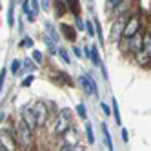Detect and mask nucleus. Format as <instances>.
I'll list each match as a JSON object with an SVG mask.
<instances>
[{
    "label": "nucleus",
    "instance_id": "obj_1",
    "mask_svg": "<svg viewBox=\"0 0 151 151\" xmlns=\"http://www.w3.org/2000/svg\"><path fill=\"white\" fill-rule=\"evenodd\" d=\"M33 135L35 131L31 129L22 118H18L17 124H15V140H17V146H22V147H27L33 142Z\"/></svg>",
    "mask_w": 151,
    "mask_h": 151
},
{
    "label": "nucleus",
    "instance_id": "obj_2",
    "mask_svg": "<svg viewBox=\"0 0 151 151\" xmlns=\"http://www.w3.org/2000/svg\"><path fill=\"white\" fill-rule=\"evenodd\" d=\"M71 116H73V111L69 107H62L57 113V122H55V133L58 137H62V133L71 126Z\"/></svg>",
    "mask_w": 151,
    "mask_h": 151
},
{
    "label": "nucleus",
    "instance_id": "obj_3",
    "mask_svg": "<svg viewBox=\"0 0 151 151\" xmlns=\"http://www.w3.org/2000/svg\"><path fill=\"white\" fill-rule=\"evenodd\" d=\"M131 13H122V15H116V20L113 22V27H111V42H116L122 38V31H124V26L127 22V18Z\"/></svg>",
    "mask_w": 151,
    "mask_h": 151
},
{
    "label": "nucleus",
    "instance_id": "obj_4",
    "mask_svg": "<svg viewBox=\"0 0 151 151\" xmlns=\"http://www.w3.org/2000/svg\"><path fill=\"white\" fill-rule=\"evenodd\" d=\"M138 31H140V17L138 15H129L127 22L124 26V31H122V38L129 40L133 35H137Z\"/></svg>",
    "mask_w": 151,
    "mask_h": 151
},
{
    "label": "nucleus",
    "instance_id": "obj_5",
    "mask_svg": "<svg viewBox=\"0 0 151 151\" xmlns=\"http://www.w3.org/2000/svg\"><path fill=\"white\" fill-rule=\"evenodd\" d=\"M20 118L33 129V131H37V115H35V109H33V104H24L22 107H20Z\"/></svg>",
    "mask_w": 151,
    "mask_h": 151
},
{
    "label": "nucleus",
    "instance_id": "obj_6",
    "mask_svg": "<svg viewBox=\"0 0 151 151\" xmlns=\"http://www.w3.org/2000/svg\"><path fill=\"white\" fill-rule=\"evenodd\" d=\"M33 109H35V115H37V127H44L47 118H49V109H47V104L46 102H33Z\"/></svg>",
    "mask_w": 151,
    "mask_h": 151
},
{
    "label": "nucleus",
    "instance_id": "obj_7",
    "mask_svg": "<svg viewBox=\"0 0 151 151\" xmlns=\"http://www.w3.org/2000/svg\"><path fill=\"white\" fill-rule=\"evenodd\" d=\"M0 149L4 151H13L17 149V140H15V135L7 129H2L0 131Z\"/></svg>",
    "mask_w": 151,
    "mask_h": 151
},
{
    "label": "nucleus",
    "instance_id": "obj_8",
    "mask_svg": "<svg viewBox=\"0 0 151 151\" xmlns=\"http://www.w3.org/2000/svg\"><path fill=\"white\" fill-rule=\"evenodd\" d=\"M60 35L66 38L69 44H73V42L77 40V29H75V26H71V24L62 22L60 24Z\"/></svg>",
    "mask_w": 151,
    "mask_h": 151
},
{
    "label": "nucleus",
    "instance_id": "obj_9",
    "mask_svg": "<svg viewBox=\"0 0 151 151\" xmlns=\"http://www.w3.org/2000/svg\"><path fill=\"white\" fill-rule=\"evenodd\" d=\"M127 51L133 53V55L138 53V51H142V31H138L137 35H133L127 40Z\"/></svg>",
    "mask_w": 151,
    "mask_h": 151
},
{
    "label": "nucleus",
    "instance_id": "obj_10",
    "mask_svg": "<svg viewBox=\"0 0 151 151\" xmlns=\"http://www.w3.org/2000/svg\"><path fill=\"white\" fill-rule=\"evenodd\" d=\"M62 140H64V142L62 144H68V146H75V144H78V135H77V129H75V127H68L66 129V131H64L62 133Z\"/></svg>",
    "mask_w": 151,
    "mask_h": 151
},
{
    "label": "nucleus",
    "instance_id": "obj_11",
    "mask_svg": "<svg viewBox=\"0 0 151 151\" xmlns=\"http://www.w3.org/2000/svg\"><path fill=\"white\" fill-rule=\"evenodd\" d=\"M42 42H44V46H46V49H47V53H49V55L51 57H57V53H58V46L60 44H57V42L55 40H53L49 35H42Z\"/></svg>",
    "mask_w": 151,
    "mask_h": 151
},
{
    "label": "nucleus",
    "instance_id": "obj_12",
    "mask_svg": "<svg viewBox=\"0 0 151 151\" xmlns=\"http://www.w3.org/2000/svg\"><path fill=\"white\" fill-rule=\"evenodd\" d=\"M44 29H46V35H49L57 44H60V33H58V29L55 27V24H53L51 20H44Z\"/></svg>",
    "mask_w": 151,
    "mask_h": 151
},
{
    "label": "nucleus",
    "instance_id": "obj_13",
    "mask_svg": "<svg viewBox=\"0 0 151 151\" xmlns=\"http://www.w3.org/2000/svg\"><path fill=\"white\" fill-rule=\"evenodd\" d=\"M51 7H55V15H57V18L64 17V15H66V11H68L66 0H53V2H51Z\"/></svg>",
    "mask_w": 151,
    "mask_h": 151
},
{
    "label": "nucleus",
    "instance_id": "obj_14",
    "mask_svg": "<svg viewBox=\"0 0 151 151\" xmlns=\"http://www.w3.org/2000/svg\"><path fill=\"white\" fill-rule=\"evenodd\" d=\"M100 129H102V135H104V144H106V147L109 149V151H113L115 146H113V140H111V133H109V129H107V124L106 122H100Z\"/></svg>",
    "mask_w": 151,
    "mask_h": 151
},
{
    "label": "nucleus",
    "instance_id": "obj_15",
    "mask_svg": "<svg viewBox=\"0 0 151 151\" xmlns=\"http://www.w3.org/2000/svg\"><path fill=\"white\" fill-rule=\"evenodd\" d=\"M111 115H113V120L116 126H122V116H120V109H118V102H116V96L111 99Z\"/></svg>",
    "mask_w": 151,
    "mask_h": 151
},
{
    "label": "nucleus",
    "instance_id": "obj_16",
    "mask_svg": "<svg viewBox=\"0 0 151 151\" xmlns=\"http://www.w3.org/2000/svg\"><path fill=\"white\" fill-rule=\"evenodd\" d=\"M142 51L151 58V31H144L142 33Z\"/></svg>",
    "mask_w": 151,
    "mask_h": 151
},
{
    "label": "nucleus",
    "instance_id": "obj_17",
    "mask_svg": "<svg viewBox=\"0 0 151 151\" xmlns=\"http://www.w3.org/2000/svg\"><path fill=\"white\" fill-rule=\"evenodd\" d=\"M22 68H24L26 73H35L38 69V64L31 58V57H27V58H22Z\"/></svg>",
    "mask_w": 151,
    "mask_h": 151
},
{
    "label": "nucleus",
    "instance_id": "obj_18",
    "mask_svg": "<svg viewBox=\"0 0 151 151\" xmlns=\"http://www.w3.org/2000/svg\"><path fill=\"white\" fill-rule=\"evenodd\" d=\"M15 0H11V4H9V7H7V17H6V20H7V27L9 29H13L15 27Z\"/></svg>",
    "mask_w": 151,
    "mask_h": 151
},
{
    "label": "nucleus",
    "instance_id": "obj_19",
    "mask_svg": "<svg viewBox=\"0 0 151 151\" xmlns=\"http://www.w3.org/2000/svg\"><path fill=\"white\" fill-rule=\"evenodd\" d=\"M57 77H58V80H60L62 84L69 86V88H73V86H75V80L69 77V73H68V71H62V69H58V71H57Z\"/></svg>",
    "mask_w": 151,
    "mask_h": 151
},
{
    "label": "nucleus",
    "instance_id": "obj_20",
    "mask_svg": "<svg viewBox=\"0 0 151 151\" xmlns=\"http://www.w3.org/2000/svg\"><path fill=\"white\" fill-rule=\"evenodd\" d=\"M89 60L93 62V66L99 68L100 64H102V58H100V51H99V46H91V55H89Z\"/></svg>",
    "mask_w": 151,
    "mask_h": 151
},
{
    "label": "nucleus",
    "instance_id": "obj_21",
    "mask_svg": "<svg viewBox=\"0 0 151 151\" xmlns=\"http://www.w3.org/2000/svg\"><path fill=\"white\" fill-rule=\"evenodd\" d=\"M7 69H9V73H11L13 77H17V75H18V71L22 69V58H13Z\"/></svg>",
    "mask_w": 151,
    "mask_h": 151
},
{
    "label": "nucleus",
    "instance_id": "obj_22",
    "mask_svg": "<svg viewBox=\"0 0 151 151\" xmlns=\"http://www.w3.org/2000/svg\"><path fill=\"white\" fill-rule=\"evenodd\" d=\"M78 84H80V88H82V91H84L86 95H91V96H93V93H91V86H89V80H88V77H86V73L78 77Z\"/></svg>",
    "mask_w": 151,
    "mask_h": 151
},
{
    "label": "nucleus",
    "instance_id": "obj_23",
    "mask_svg": "<svg viewBox=\"0 0 151 151\" xmlns=\"http://www.w3.org/2000/svg\"><path fill=\"white\" fill-rule=\"evenodd\" d=\"M135 60H137V64H138V66H147V64L151 62V58L146 55V53L144 51H138V53H135Z\"/></svg>",
    "mask_w": 151,
    "mask_h": 151
},
{
    "label": "nucleus",
    "instance_id": "obj_24",
    "mask_svg": "<svg viewBox=\"0 0 151 151\" xmlns=\"http://www.w3.org/2000/svg\"><path fill=\"white\" fill-rule=\"evenodd\" d=\"M93 22H95V37L99 38L100 46H104V33H102V24H100V20H99V18H95Z\"/></svg>",
    "mask_w": 151,
    "mask_h": 151
},
{
    "label": "nucleus",
    "instance_id": "obj_25",
    "mask_svg": "<svg viewBox=\"0 0 151 151\" xmlns=\"http://www.w3.org/2000/svg\"><path fill=\"white\" fill-rule=\"evenodd\" d=\"M18 47L20 49H33L35 47V40L31 37H22V40L18 42Z\"/></svg>",
    "mask_w": 151,
    "mask_h": 151
},
{
    "label": "nucleus",
    "instance_id": "obj_26",
    "mask_svg": "<svg viewBox=\"0 0 151 151\" xmlns=\"http://www.w3.org/2000/svg\"><path fill=\"white\" fill-rule=\"evenodd\" d=\"M66 6H68V11H71L73 15H80V4H78V0H66Z\"/></svg>",
    "mask_w": 151,
    "mask_h": 151
},
{
    "label": "nucleus",
    "instance_id": "obj_27",
    "mask_svg": "<svg viewBox=\"0 0 151 151\" xmlns=\"http://www.w3.org/2000/svg\"><path fill=\"white\" fill-rule=\"evenodd\" d=\"M86 137H88V144L93 146L95 144V133H93V126L89 120H86Z\"/></svg>",
    "mask_w": 151,
    "mask_h": 151
},
{
    "label": "nucleus",
    "instance_id": "obj_28",
    "mask_svg": "<svg viewBox=\"0 0 151 151\" xmlns=\"http://www.w3.org/2000/svg\"><path fill=\"white\" fill-rule=\"evenodd\" d=\"M86 77H88V80H89V86H91V93H93V96H96L99 99V86H96V80L93 78V73H86Z\"/></svg>",
    "mask_w": 151,
    "mask_h": 151
},
{
    "label": "nucleus",
    "instance_id": "obj_29",
    "mask_svg": "<svg viewBox=\"0 0 151 151\" xmlns=\"http://www.w3.org/2000/svg\"><path fill=\"white\" fill-rule=\"evenodd\" d=\"M35 82V73H27L26 75V77L22 78V82H20V88H31V84H33Z\"/></svg>",
    "mask_w": 151,
    "mask_h": 151
},
{
    "label": "nucleus",
    "instance_id": "obj_30",
    "mask_svg": "<svg viewBox=\"0 0 151 151\" xmlns=\"http://www.w3.org/2000/svg\"><path fill=\"white\" fill-rule=\"evenodd\" d=\"M84 29H86V33H88V37H95V22L93 20H84Z\"/></svg>",
    "mask_w": 151,
    "mask_h": 151
},
{
    "label": "nucleus",
    "instance_id": "obj_31",
    "mask_svg": "<svg viewBox=\"0 0 151 151\" xmlns=\"http://www.w3.org/2000/svg\"><path fill=\"white\" fill-rule=\"evenodd\" d=\"M57 57H60L64 64H71V62H73V60H71V57H69V53H68V49H64V47H58Z\"/></svg>",
    "mask_w": 151,
    "mask_h": 151
},
{
    "label": "nucleus",
    "instance_id": "obj_32",
    "mask_svg": "<svg viewBox=\"0 0 151 151\" xmlns=\"http://www.w3.org/2000/svg\"><path fill=\"white\" fill-rule=\"evenodd\" d=\"M31 58H33L38 66H42V64H44V53L38 51V49H33V51H31Z\"/></svg>",
    "mask_w": 151,
    "mask_h": 151
},
{
    "label": "nucleus",
    "instance_id": "obj_33",
    "mask_svg": "<svg viewBox=\"0 0 151 151\" xmlns=\"http://www.w3.org/2000/svg\"><path fill=\"white\" fill-rule=\"evenodd\" d=\"M75 113H77L82 120H88V109H86L84 104H77V107H75Z\"/></svg>",
    "mask_w": 151,
    "mask_h": 151
},
{
    "label": "nucleus",
    "instance_id": "obj_34",
    "mask_svg": "<svg viewBox=\"0 0 151 151\" xmlns=\"http://www.w3.org/2000/svg\"><path fill=\"white\" fill-rule=\"evenodd\" d=\"M73 18H75V29L77 31H86L84 29V20L80 18V15H73Z\"/></svg>",
    "mask_w": 151,
    "mask_h": 151
},
{
    "label": "nucleus",
    "instance_id": "obj_35",
    "mask_svg": "<svg viewBox=\"0 0 151 151\" xmlns=\"http://www.w3.org/2000/svg\"><path fill=\"white\" fill-rule=\"evenodd\" d=\"M9 73V69L7 68H2L0 69V93L4 91V82H6V75Z\"/></svg>",
    "mask_w": 151,
    "mask_h": 151
},
{
    "label": "nucleus",
    "instance_id": "obj_36",
    "mask_svg": "<svg viewBox=\"0 0 151 151\" xmlns=\"http://www.w3.org/2000/svg\"><path fill=\"white\" fill-rule=\"evenodd\" d=\"M100 109L104 111V115H106V116H111V107L107 106L106 102H102V100H100Z\"/></svg>",
    "mask_w": 151,
    "mask_h": 151
},
{
    "label": "nucleus",
    "instance_id": "obj_37",
    "mask_svg": "<svg viewBox=\"0 0 151 151\" xmlns=\"http://www.w3.org/2000/svg\"><path fill=\"white\" fill-rule=\"evenodd\" d=\"M40 9H44V11H51V0H40Z\"/></svg>",
    "mask_w": 151,
    "mask_h": 151
},
{
    "label": "nucleus",
    "instance_id": "obj_38",
    "mask_svg": "<svg viewBox=\"0 0 151 151\" xmlns=\"http://www.w3.org/2000/svg\"><path fill=\"white\" fill-rule=\"evenodd\" d=\"M29 2H31V9L38 15L40 13V0H29Z\"/></svg>",
    "mask_w": 151,
    "mask_h": 151
},
{
    "label": "nucleus",
    "instance_id": "obj_39",
    "mask_svg": "<svg viewBox=\"0 0 151 151\" xmlns=\"http://www.w3.org/2000/svg\"><path fill=\"white\" fill-rule=\"evenodd\" d=\"M120 137H122V142H124V144H127V142H129V131H127L126 127H122V129H120Z\"/></svg>",
    "mask_w": 151,
    "mask_h": 151
},
{
    "label": "nucleus",
    "instance_id": "obj_40",
    "mask_svg": "<svg viewBox=\"0 0 151 151\" xmlns=\"http://www.w3.org/2000/svg\"><path fill=\"white\" fill-rule=\"evenodd\" d=\"M106 2H107V7H109V9H115L118 4L122 2V0H106Z\"/></svg>",
    "mask_w": 151,
    "mask_h": 151
},
{
    "label": "nucleus",
    "instance_id": "obj_41",
    "mask_svg": "<svg viewBox=\"0 0 151 151\" xmlns=\"http://www.w3.org/2000/svg\"><path fill=\"white\" fill-rule=\"evenodd\" d=\"M82 55H84V58H88V60H89V55H91V46H84Z\"/></svg>",
    "mask_w": 151,
    "mask_h": 151
},
{
    "label": "nucleus",
    "instance_id": "obj_42",
    "mask_svg": "<svg viewBox=\"0 0 151 151\" xmlns=\"http://www.w3.org/2000/svg\"><path fill=\"white\" fill-rule=\"evenodd\" d=\"M100 71H102V77H104V80H107V78H109V75H107V69H106V66H104V62L100 64Z\"/></svg>",
    "mask_w": 151,
    "mask_h": 151
},
{
    "label": "nucleus",
    "instance_id": "obj_43",
    "mask_svg": "<svg viewBox=\"0 0 151 151\" xmlns=\"http://www.w3.org/2000/svg\"><path fill=\"white\" fill-rule=\"evenodd\" d=\"M71 49H73V55H75V57H77V58H82V57H84V55H82V51H80V49H78L77 46H73Z\"/></svg>",
    "mask_w": 151,
    "mask_h": 151
},
{
    "label": "nucleus",
    "instance_id": "obj_44",
    "mask_svg": "<svg viewBox=\"0 0 151 151\" xmlns=\"http://www.w3.org/2000/svg\"><path fill=\"white\" fill-rule=\"evenodd\" d=\"M4 120H6V113L2 111V113H0V122H4Z\"/></svg>",
    "mask_w": 151,
    "mask_h": 151
},
{
    "label": "nucleus",
    "instance_id": "obj_45",
    "mask_svg": "<svg viewBox=\"0 0 151 151\" xmlns=\"http://www.w3.org/2000/svg\"><path fill=\"white\" fill-rule=\"evenodd\" d=\"M88 2H93V0H88Z\"/></svg>",
    "mask_w": 151,
    "mask_h": 151
},
{
    "label": "nucleus",
    "instance_id": "obj_46",
    "mask_svg": "<svg viewBox=\"0 0 151 151\" xmlns=\"http://www.w3.org/2000/svg\"><path fill=\"white\" fill-rule=\"evenodd\" d=\"M0 7H2V2H0Z\"/></svg>",
    "mask_w": 151,
    "mask_h": 151
}]
</instances>
